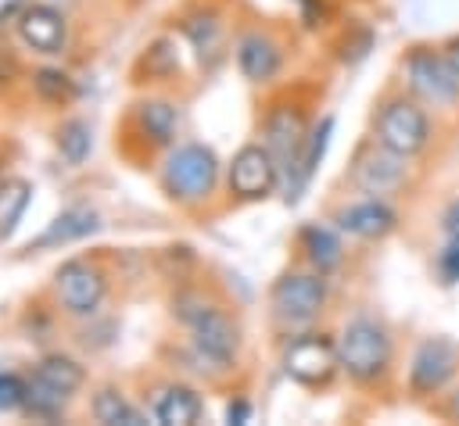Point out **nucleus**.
Here are the masks:
<instances>
[{"label": "nucleus", "instance_id": "cd10ccee", "mask_svg": "<svg viewBox=\"0 0 459 426\" xmlns=\"http://www.w3.org/2000/svg\"><path fill=\"white\" fill-rule=\"evenodd\" d=\"M226 419H230V422H247V419H251V405H247V401H230Z\"/></svg>", "mask_w": 459, "mask_h": 426}, {"label": "nucleus", "instance_id": "7ed1b4c3", "mask_svg": "<svg viewBox=\"0 0 459 426\" xmlns=\"http://www.w3.org/2000/svg\"><path fill=\"white\" fill-rule=\"evenodd\" d=\"M215 179H219V158L201 143H186L172 150L165 161V190L183 204H201L204 197H212Z\"/></svg>", "mask_w": 459, "mask_h": 426}, {"label": "nucleus", "instance_id": "f8f14e48", "mask_svg": "<svg viewBox=\"0 0 459 426\" xmlns=\"http://www.w3.org/2000/svg\"><path fill=\"white\" fill-rule=\"evenodd\" d=\"M308 140V122L301 115V107L294 104H276L265 118V147L273 150V158L280 161V168H294L301 147Z\"/></svg>", "mask_w": 459, "mask_h": 426}, {"label": "nucleus", "instance_id": "a211bd4d", "mask_svg": "<svg viewBox=\"0 0 459 426\" xmlns=\"http://www.w3.org/2000/svg\"><path fill=\"white\" fill-rule=\"evenodd\" d=\"M93 229H97V215H93L90 208H72V211H61V215L47 226V233L36 240V247H57V243L79 240V236H86V233H93Z\"/></svg>", "mask_w": 459, "mask_h": 426}, {"label": "nucleus", "instance_id": "aec40b11", "mask_svg": "<svg viewBox=\"0 0 459 426\" xmlns=\"http://www.w3.org/2000/svg\"><path fill=\"white\" fill-rule=\"evenodd\" d=\"M136 115H140L143 132H147L154 143H169V140L176 136V129H179V115H176V107L165 104V100H143Z\"/></svg>", "mask_w": 459, "mask_h": 426}, {"label": "nucleus", "instance_id": "c756f323", "mask_svg": "<svg viewBox=\"0 0 459 426\" xmlns=\"http://www.w3.org/2000/svg\"><path fill=\"white\" fill-rule=\"evenodd\" d=\"M441 412H445V415H448V419H459V387H455V390H452V394H448V405H445V408H441Z\"/></svg>", "mask_w": 459, "mask_h": 426}, {"label": "nucleus", "instance_id": "6e6552de", "mask_svg": "<svg viewBox=\"0 0 459 426\" xmlns=\"http://www.w3.org/2000/svg\"><path fill=\"white\" fill-rule=\"evenodd\" d=\"M323 301H326L323 272L319 276H312V272H287L273 286V311L283 322H308V319H316Z\"/></svg>", "mask_w": 459, "mask_h": 426}, {"label": "nucleus", "instance_id": "6ab92c4d", "mask_svg": "<svg viewBox=\"0 0 459 426\" xmlns=\"http://www.w3.org/2000/svg\"><path fill=\"white\" fill-rule=\"evenodd\" d=\"M330 132H333V118H323V122H319V129H312V132H308V140H305V147H301V154H298L294 168L287 172V175L294 179V183H290V190H301V186L312 179L316 165H319V161H323V154H326Z\"/></svg>", "mask_w": 459, "mask_h": 426}, {"label": "nucleus", "instance_id": "1a4fd4ad", "mask_svg": "<svg viewBox=\"0 0 459 426\" xmlns=\"http://www.w3.org/2000/svg\"><path fill=\"white\" fill-rule=\"evenodd\" d=\"M455 372V347L448 340H423L412 354V365H409V390L416 397H427V394H441L445 383L452 379Z\"/></svg>", "mask_w": 459, "mask_h": 426}, {"label": "nucleus", "instance_id": "0eeeda50", "mask_svg": "<svg viewBox=\"0 0 459 426\" xmlns=\"http://www.w3.org/2000/svg\"><path fill=\"white\" fill-rule=\"evenodd\" d=\"M276 179H280V161L262 143L240 147L233 154V161H230V190L240 200H262V197H269L273 186H276Z\"/></svg>", "mask_w": 459, "mask_h": 426}, {"label": "nucleus", "instance_id": "a878e982", "mask_svg": "<svg viewBox=\"0 0 459 426\" xmlns=\"http://www.w3.org/2000/svg\"><path fill=\"white\" fill-rule=\"evenodd\" d=\"M36 93H39L43 100H50V104H65V100H72L75 86H72V79H68L65 72L43 68V72H36Z\"/></svg>", "mask_w": 459, "mask_h": 426}, {"label": "nucleus", "instance_id": "dca6fc26", "mask_svg": "<svg viewBox=\"0 0 459 426\" xmlns=\"http://www.w3.org/2000/svg\"><path fill=\"white\" fill-rule=\"evenodd\" d=\"M154 419L161 426H194L201 419V397L190 387H165L154 394Z\"/></svg>", "mask_w": 459, "mask_h": 426}, {"label": "nucleus", "instance_id": "f3484780", "mask_svg": "<svg viewBox=\"0 0 459 426\" xmlns=\"http://www.w3.org/2000/svg\"><path fill=\"white\" fill-rule=\"evenodd\" d=\"M301 247H305V258L312 261L316 272L337 268V265H341V254H344L337 233L326 229V226H305V229H301Z\"/></svg>", "mask_w": 459, "mask_h": 426}, {"label": "nucleus", "instance_id": "4be33fe9", "mask_svg": "<svg viewBox=\"0 0 459 426\" xmlns=\"http://www.w3.org/2000/svg\"><path fill=\"white\" fill-rule=\"evenodd\" d=\"M93 415H97V422H108V426H140L143 422V415L111 387L93 397Z\"/></svg>", "mask_w": 459, "mask_h": 426}, {"label": "nucleus", "instance_id": "5701e85b", "mask_svg": "<svg viewBox=\"0 0 459 426\" xmlns=\"http://www.w3.org/2000/svg\"><path fill=\"white\" fill-rule=\"evenodd\" d=\"M29 193H32V186L25 179H11L0 186V236H7L14 229V222L22 218V211L29 204Z\"/></svg>", "mask_w": 459, "mask_h": 426}, {"label": "nucleus", "instance_id": "423d86ee", "mask_svg": "<svg viewBox=\"0 0 459 426\" xmlns=\"http://www.w3.org/2000/svg\"><path fill=\"white\" fill-rule=\"evenodd\" d=\"M405 75L416 97L430 104H452L459 97V72L448 64L445 50L434 47H416L405 57Z\"/></svg>", "mask_w": 459, "mask_h": 426}, {"label": "nucleus", "instance_id": "39448f33", "mask_svg": "<svg viewBox=\"0 0 459 426\" xmlns=\"http://www.w3.org/2000/svg\"><path fill=\"white\" fill-rule=\"evenodd\" d=\"M190 308H183V319L190 322V329H194V344H197V351L208 358V362H215V365H230V362H237V351H240V333H237V326H233V319L226 315V311H219V308H212V304H194V301H186Z\"/></svg>", "mask_w": 459, "mask_h": 426}, {"label": "nucleus", "instance_id": "412c9836", "mask_svg": "<svg viewBox=\"0 0 459 426\" xmlns=\"http://www.w3.org/2000/svg\"><path fill=\"white\" fill-rule=\"evenodd\" d=\"M36 379H43L47 387H54L61 394H72V390L82 387V365L72 362V358H65V354H50V358L39 362Z\"/></svg>", "mask_w": 459, "mask_h": 426}, {"label": "nucleus", "instance_id": "20e7f679", "mask_svg": "<svg viewBox=\"0 0 459 426\" xmlns=\"http://www.w3.org/2000/svg\"><path fill=\"white\" fill-rule=\"evenodd\" d=\"M337 369L341 354L326 333H301L283 347V372L301 387H326Z\"/></svg>", "mask_w": 459, "mask_h": 426}, {"label": "nucleus", "instance_id": "393cba45", "mask_svg": "<svg viewBox=\"0 0 459 426\" xmlns=\"http://www.w3.org/2000/svg\"><path fill=\"white\" fill-rule=\"evenodd\" d=\"M57 147H61V154L72 161V165H79L86 154H90V125L86 122H68V125H61V136H57Z\"/></svg>", "mask_w": 459, "mask_h": 426}, {"label": "nucleus", "instance_id": "f257e3e1", "mask_svg": "<svg viewBox=\"0 0 459 426\" xmlns=\"http://www.w3.org/2000/svg\"><path fill=\"white\" fill-rule=\"evenodd\" d=\"M337 354H341V369L355 379V383H377L387 376L391 369V337L380 322L373 319H351L341 329L337 340Z\"/></svg>", "mask_w": 459, "mask_h": 426}, {"label": "nucleus", "instance_id": "9d476101", "mask_svg": "<svg viewBox=\"0 0 459 426\" xmlns=\"http://www.w3.org/2000/svg\"><path fill=\"white\" fill-rule=\"evenodd\" d=\"M405 161H409L405 154H394L384 143H377V147L359 154V161L351 168V183L362 193H391V190H398L405 183V172H409Z\"/></svg>", "mask_w": 459, "mask_h": 426}, {"label": "nucleus", "instance_id": "b1692460", "mask_svg": "<svg viewBox=\"0 0 459 426\" xmlns=\"http://www.w3.org/2000/svg\"><path fill=\"white\" fill-rule=\"evenodd\" d=\"M65 401H68V394L54 390V387H47L43 379L32 376V383H29V390H25V405H29V412L50 419V415H57V412L65 408Z\"/></svg>", "mask_w": 459, "mask_h": 426}, {"label": "nucleus", "instance_id": "f03ea898", "mask_svg": "<svg viewBox=\"0 0 459 426\" xmlns=\"http://www.w3.org/2000/svg\"><path fill=\"white\" fill-rule=\"evenodd\" d=\"M430 140V118L416 97H391L377 111V143L394 154H420Z\"/></svg>", "mask_w": 459, "mask_h": 426}, {"label": "nucleus", "instance_id": "bb28decb", "mask_svg": "<svg viewBox=\"0 0 459 426\" xmlns=\"http://www.w3.org/2000/svg\"><path fill=\"white\" fill-rule=\"evenodd\" d=\"M25 390H29V383H22V379L11 376V372H0V412L22 408V405H25Z\"/></svg>", "mask_w": 459, "mask_h": 426}, {"label": "nucleus", "instance_id": "c85d7f7f", "mask_svg": "<svg viewBox=\"0 0 459 426\" xmlns=\"http://www.w3.org/2000/svg\"><path fill=\"white\" fill-rule=\"evenodd\" d=\"M441 50H445V57H448V64H452V68L459 72V36H452V39H445V47H441Z\"/></svg>", "mask_w": 459, "mask_h": 426}, {"label": "nucleus", "instance_id": "9b49d317", "mask_svg": "<svg viewBox=\"0 0 459 426\" xmlns=\"http://www.w3.org/2000/svg\"><path fill=\"white\" fill-rule=\"evenodd\" d=\"M104 286H108L104 283V272L93 268V265H86V261H65L57 268V276H54V290H57L61 304L68 311H75V315H90L100 304Z\"/></svg>", "mask_w": 459, "mask_h": 426}, {"label": "nucleus", "instance_id": "4468645a", "mask_svg": "<svg viewBox=\"0 0 459 426\" xmlns=\"http://www.w3.org/2000/svg\"><path fill=\"white\" fill-rule=\"evenodd\" d=\"M18 36L39 54H57L65 47V21L54 7L32 4L18 14Z\"/></svg>", "mask_w": 459, "mask_h": 426}, {"label": "nucleus", "instance_id": "7c9ffc66", "mask_svg": "<svg viewBox=\"0 0 459 426\" xmlns=\"http://www.w3.org/2000/svg\"><path fill=\"white\" fill-rule=\"evenodd\" d=\"M18 4H22V0H0V18L14 14V11H18Z\"/></svg>", "mask_w": 459, "mask_h": 426}, {"label": "nucleus", "instance_id": "ddd939ff", "mask_svg": "<svg viewBox=\"0 0 459 426\" xmlns=\"http://www.w3.org/2000/svg\"><path fill=\"white\" fill-rule=\"evenodd\" d=\"M333 222H337L344 233H351V236L380 240V236H387V233L398 226V215H394V208H387L384 200L369 197V200H359V204L341 208V211L333 215Z\"/></svg>", "mask_w": 459, "mask_h": 426}, {"label": "nucleus", "instance_id": "2eb2a0df", "mask_svg": "<svg viewBox=\"0 0 459 426\" xmlns=\"http://www.w3.org/2000/svg\"><path fill=\"white\" fill-rule=\"evenodd\" d=\"M280 47L273 36L265 32H247L240 43H237V68L244 79L251 82H269L276 72H280Z\"/></svg>", "mask_w": 459, "mask_h": 426}]
</instances>
